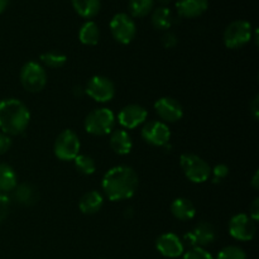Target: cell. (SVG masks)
I'll use <instances>...</instances> for the list:
<instances>
[{"instance_id": "30bf717a", "label": "cell", "mask_w": 259, "mask_h": 259, "mask_svg": "<svg viewBox=\"0 0 259 259\" xmlns=\"http://www.w3.org/2000/svg\"><path fill=\"white\" fill-rule=\"evenodd\" d=\"M257 232V223L247 214H237L230 219L229 233L234 239L249 242Z\"/></svg>"}, {"instance_id": "2e32d148", "label": "cell", "mask_w": 259, "mask_h": 259, "mask_svg": "<svg viewBox=\"0 0 259 259\" xmlns=\"http://www.w3.org/2000/svg\"><path fill=\"white\" fill-rule=\"evenodd\" d=\"M207 0H179L176 3L177 12L184 18H196L206 12Z\"/></svg>"}, {"instance_id": "277c9868", "label": "cell", "mask_w": 259, "mask_h": 259, "mask_svg": "<svg viewBox=\"0 0 259 259\" xmlns=\"http://www.w3.org/2000/svg\"><path fill=\"white\" fill-rule=\"evenodd\" d=\"M180 166L185 176L194 184L207 181L211 175V167L205 159L194 153H184L180 157Z\"/></svg>"}, {"instance_id": "836d02e7", "label": "cell", "mask_w": 259, "mask_h": 259, "mask_svg": "<svg viewBox=\"0 0 259 259\" xmlns=\"http://www.w3.org/2000/svg\"><path fill=\"white\" fill-rule=\"evenodd\" d=\"M249 110L250 114H252L253 119L254 120H258L259 118V96L255 95L254 99L252 100V103L249 104Z\"/></svg>"}, {"instance_id": "4fadbf2b", "label": "cell", "mask_w": 259, "mask_h": 259, "mask_svg": "<svg viewBox=\"0 0 259 259\" xmlns=\"http://www.w3.org/2000/svg\"><path fill=\"white\" fill-rule=\"evenodd\" d=\"M154 110L163 123H176L184 116V109L179 100L169 96L158 99L154 103Z\"/></svg>"}, {"instance_id": "5bb4252c", "label": "cell", "mask_w": 259, "mask_h": 259, "mask_svg": "<svg viewBox=\"0 0 259 259\" xmlns=\"http://www.w3.org/2000/svg\"><path fill=\"white\" fill-rule=\"evenodd\" d=\"M148 111L138 104H129L124 106L118 115L119 124L125 129H134L147 120Z\"/></svg>"}, {"instance_id": "d6a6232c", "label": "cell", "mask_w": 259, "mask_h": 259, "mask_svg": "<svg viewBox=\"0 0 259 259\" xmlns=\"http://www.w3.org/2000/svg\"><path fill=\"white\" fill-rule=\"evenodd\" d=\"M162 42H163L164 47L172 48L177 45V38L174 33L167 32V33H164L163 37H162Z\"/></svg>"}, {"instance_id": "74e56055", "label": "cell", "mask_w": 259, "mask_h": 259, "mask_svg": "<svg viewBox=\"0 0 259 259\" xmlns=\"http://www.w3.org/2000/svg\"><path fill=\"white\" fill-rule=\"evenodd\" d=\"M168 2H169V0H161L162 4H166V3H168Z\"/></svg>"}, {"instance_id": "9c48e42d", "label": "cell", "mask_w": 259, "mask_h": 259, "mask_svg": "<svg viewBox=\"0 0 259 259\" xmlns=\"http://www.w3.org/2000/svg\"><path fill=\"white\" fill-rule=\"evenodd\" d=\"M86 94L98 103H109L115 96V86L105 76H94L89 80L85 89Z\"/></svg>"}, {"instance_id": "8d00e7d4", "label": "cell", "mask_w": 259, "mask_h": 259, "mask_svg": "<svg viewBox=\"0 0 259 259\" xmlns=\"http://www.w3.org/2000/svg\"><path fill=\"white\" fill-rule=\"evenodd\" d=\"M8 4H9V0H0V14L7 9Z\"/></svg>"}, {"instance_id": "4316f807", "label": "cell", "mask_w": 259, "mask_h": 259, "mask_svg": "<svg viewBox=\"0 0 259 259\" xmlns=\"http://www.w3.org/2000/svg\"><path fill=\"white\" fill-rule=\"evenodd\" d=\"M73 161H75V166L80 174L90 176L96 171V162L94 161L93 157L86 156V154H78Z\"/></svg>"}, {"instance_id": "cb8c5ba5", "label": "cell", "mask_w": 259, "mask_h": 259, "mask_svg": "<svg viewBox=\"0 0 259 259\" xmlns=\"http://www.w3.org/2000/svg\"><path fill=\"white\" fill-rule=\"evenodd\" d=\"M17 187V174L7 163H0V192L13 191Z\"/></svg>"}, {"instance_id": "7c38bea8", "label": "cell", "mask_w": 259, "mask_h": 259, "mask_svg": "<svg viewBox=\"0 0 259 259\" xmlns=\"http://www.w3.org/2000/svg\"><path fill=\"white\" fill-rule=\"evenodd\" d=\"M217 238V230L214 225L209 222H201L195 225L191 232L185 235V240L192 248H204L211 244Z\"/></svg>"}, {"instance_id": "5b68a950", "label": "cell", "mask_w": 259, "mask_h": 259, "mask_svg": "<svg viewBox=\"0 0 259 259\" xmlns=\"http://www.w3.org/2000/svg\"><path fill=\"white\" fill-rule=\"evenodd\" d=\"M253 35L252 24L247 20H234L224 30V45L230 50H238L250 42Z\"/></svg>"}, {"instance_id": "8fae6325", "label": "cell", "mask_w": 259, "mask_h": 259, "mask_svg": "<svg viewBox=\"0 0 259 259\" xmlns=\"http://www.w3.org/2000/svg\"><path fill=\"white\" fill-rule=\"evenodd\" d=\"M142 138L151 146L163 147L169 142L171 132H169L168 125L163 121H148L142 129Z\"/></svg>"}, {"instance_id": "1f68e13d", "label": "cell", "mask_w": 259, "mask_h": 259, "mask_svg": "<svg viewBox=\"0 0 259 259\" xmlns=\"http://www.w3.org/2000/svg\"><path fill=\"white\" fill-rule=\"evenodd\" d=\"M10 147H12V139H10V137L8 134L2 132L0 133V156L7 153L10 149Z\"/></svg>"}, {"instance_id": "e0dca14e", "label": "cell", "mask_w": 259, "mask_h": 259, "mask_svg": "<svg viewBox=\"0 0 259 259\" xmlns=\"http://www.w3.org/2000/svg\"><path fill=\"white\" fill-rule=\"evenodd\" d=\"M104 204V197L100 192L95 191H89L82 195V197L78 201V207L81 211L86 215H94L99 212L103 207Z\"/></svg>"}, {"instance_id": "7402d4cb", "label": "cell", "mask_w": 259, "mask_h": 259, "mask_svg": "<svg viewBox=\"0 0 259 259\" xmlns=\"http://www.w3.org/2000/svg\"><path fill=\"white\" fill-rule=\"evenodd\" d=\"M72 5L78 15L90 19L100 12L101 2L100 0H72Z\"/></svg>"}, {"instance_id": "ac0fdd59", "label": "cell", "mask_w": 259, "mask_h": 259, "mask_svg": "<svg viewBox=\"0 0 259 259\" xmlns=\"http://www.w3.org/2000/svg\"><path fill=\"white\" fill-rule=\"evenodd\" d=\"M110 147L116 154L125 156L131 153L133 148V142H132L131 136L123 129H116L111 132L110 136Z\"/></svg>"}, {"instance_id": "e575fe53", "label": "cell", "mask_w": 259, "mask_h": 259, "mask_svg": "<svg viewBox=\"0 0 259 259\" xmlns=\"http://www.w3.org/2000/svg\"><path fill=\"white\" fill-rule=\"evenodd\" d=\"M249 217L254 220L255 223L259 219V199H254V201L252 202V205L249 206Z\"/></svg>"}, {"instance_id": "f546056e", "label": "cell", "mask_w": 259, "mask_h": 259, "mask_svg": "<svg viewBox=\"0 0 259 259\" xmlns=\"http://www.w3.org/2000/svg\"><path fill=\"white\" fill-rule=\"evenodd\" d=\"M10 209V201L8 196L0 192V224L5 220V218L9 214Z\"/></svg>"}, {"instance_id": "52a82bcc", "label": "cell", "mask_w": 259, "mask_h": 259, "mask_svg": "<svg viewBox=\"0 0 259 259\" xmlns=\"http://www.w3.org/2000/svg\"><path fill=\"white\" fill-rule=\"evenodd\" d=\"M81 143L78 136L71 129L61 132L55 141L53 152L61 161H73L80 153Z\"/></svg>"}, {"instance_id": "d6986e66", "label": "cell", "mask_w": 259, "mask_h": 259, "mask_svg": "<svg viewBox=\"0 0 259 259\" xmlns=\"http://www.w3.org/2000/svg\"><path fill=\"white\" fill-rule=\"evenodd\" d=\"M171 212L177 220L181 222H189L196 214L195 205L185 197H179L171 204Z\"/></svg>"}, {"instance_id": "484cf974", "label": "cell", "mask_w": 259, "mask_h": 259, "mask_svg": "<svg viewBox=\"0 0 259 259\" xmlns=\"http://www.w3.org/2000/svg\"><path fill=\"white\" fill-rule=\"evenodd\" d=\"M40 62L50 68H61L67 62V57L58 52H46L39 57Z\"/></svg>"}, {"instance_id": "44dd1931", "label": "cell", "mask_w": 259, "mask_h": 259, "mask_svg": "<svg viewBox=\"0 0 259 259\" xmlns=\"http://www.w3.org/2000/svg\"><path fill=\"white\" fill-rule=\"evenodd\" d=\"M78 38H80V42L82 45H98L99 39H100V29H99L98 24L93 20H88L86 23H83L82 27L80 28V32H78Z\"/></svg>"}, {"instance_id": "9a60e30c", "label": "cell", "mask_w": 259, "mask_h": 259, "mask_svg": "<svg viewBox=\"0 0 259 259\" xmlns=\"http://www.w3.org/2000/svg\"><path fill=\"white\" fill-rule=\"evenodd\" d=\"M156 248L163 257L177 258L184 253V243L175 233H164L156 240Z\"/></svg>"}, {"instance_id": "4dcf8cb0", "label": "cell", "mask_w": 259, "mask_h": 259, "mask_svg": "<svg viewBox=\"0 0 259 259\" xmlns=\"http://www.w3.org/2000/svg\"><path fill=\"white\" fill-rule=\"evenodd\" d=\"M211 172L214 175V182H219L229 175V167L227 164H218L214 169H211Z\"/></svg>"}, {"instance_id": "f1b7e54d", "label": "cell", "mask_w": 259, "mask_h": 259, "mask_svg": "<svg viewBox=\"0 0 259 259\" xmlns=\"http://www.w3.org/2000/svg\"><path fill=\"white\" fill-rule=\"evenodd\" d=\"M184 259H214L207 250L204 248H191L189 252L185 253Z\"/></svg>"}, {"instance_id": "d590c367", "label": "cell", "mask_w": 259, "mask_h": 259, "mask_svg": "<svg viewBox=\"0 0 259 259\" xmlns=\"http://www.w3.org/2000/svg\"><path fill=\"white\" fill-rule=\"evenodd\" d=\"M250 184H252L253 189H255V190L259 189V172L258 171L254 174V176H253L252 182H250Z\"/></svg>"}, {"instance_id": "6da1fadb", "label": "cell", "mask_w": 259, "mask_h": 259, "mask_svg": "<svg viewBox=\"0 0 259 259\" xmlns=\"http://www.w3.org/2000/svg\"><path fill=\"white\" fill-rule=\"evenodd\" d=\"M139 179L137 172L129 166H116L109 169L103 179V191L111 201L128 200L136 194Z\"/></svg>"}, {"instance_id": "8992f818", "label": "cell", "mask_w": 259, "mask_h": 259, "mask_svg": "<svg viewBox=\"0 0 259 259\" xmlns=\"http://www.w3.org/2000/svg\"><path fill=\"white\" fill-rule=\"evenodd\" d=\"M20 82L29 93H39L47 85V72L40 63L29 61L20 70Z\"/></svg>"}, {"instance_id": "ba28073f", "label": "cell", "mask_w": 259, "mask_h": 259, "mask_svg": "<svg viewBox=\"0 0 259 259\" xmlns=\"http://www.w3.org/2000/svg\"><path fill=\"white\" fill-rule=\"evenodd\" d=\"M110 32L116 42L121 45H128L134 39L137 27L131 15L125 13H118L110 20Z\"/></svg>"}, {"instance_id": "7a4b0ae2", "label": "cell", "mask_w": 259, "mask_h": 259, "mask_svg": "<svg viewBox=\"0 0 259 259\" xmlns=\"http://www.w3.org/2000/svg\"><path fill=\"white\" fill-rule=\"evenodd\" d=\"M30 120L29 109L18 99L0 101V129L8 136H18L27 129Z\"/></svg>"}, {"instance_id": "ffe728a7", "label": "cell", "mask_w": 259, "mask_h": 259, "mask_svg": "<svg viewBox=\"0 0 259 259\" xmlns=\"http://www.w3.org/2000/svg\"><path fill=\"white\" fill-rule=\"evenodd\" d=\"M14 199L15 201L19 205H23V206H30V205L35 204L38 196H37V190L29 184H22L14 190Z\"/></svg>"}, {"instance_id": "3957f363", "label": "cell", "mask_w": 259, "mask_h": 259, "mask_svg": "<svg viewBox=\"0 0 259 259\" xmlns=\"http://www.w3.org/2000/svg\"><path fill=\"white\" fill-rule=\"evenodd\" d=\"M85 131L93 136L101 137L110 134L115 126V115L110 109H94L85 118Z\"/></svg>"}, {"instance_id": "d4e9b609", "label": "cell", "mask_w": 259, "mask_h": 259, "mask_svg": "<svg viewBox=\"0 0 259 259\" xmlns=\"http://www.w3.org/2000/svg\"><path fill=\"white\" fill-rule=\"evenodd\" d=\"M154 0H129V12L133 17L143 18L152 12Z\"/></svg>"}, {"instance_id": "603a6c76", "label": "cell", "mask_w": 259, "mask_h": 259, "mask_svg": "<svg viewBox=\"0 0 259 259\" xmlns=\"http://www.w3.org/2000/svg\"><path fill=\"white\" fill-rule=\"evenodd\" d=\"M174 23V15L169 8L159 7L152 14V24L158 30H168Z\"/></svg>"}, {"instance_id": "83f0119b", "label": "cell", "mask_w": 259, "mask_h": 259, "mask_svg": "<svg viewBox=\"0 0 259 259\" xmlns=\"http://www.w3.org/2000/svg\"><path fill=\"white\" fill-rule=\"evenodd\" d=\"M217 259H247V254L240 247L228 245L220 250Z\"/></svg>"}]
</instances>
